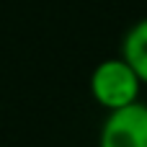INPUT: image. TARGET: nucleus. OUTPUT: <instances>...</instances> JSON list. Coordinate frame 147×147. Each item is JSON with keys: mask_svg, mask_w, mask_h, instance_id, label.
<instances>
[{"mask_svg": "<svg viewBox=\"0 0 147 147\" xmlns=\"http://www.w3.org/2000/svg\"><path fill=\"white\" fill-rule=\"evenodd\" d=\"M140 85H142L140 75L124 57H111L98 62L90 75V93L96 103L103 106L106 111L134 103L140 96Z\"/></svg>", "mask_w": 147, "mask_h": 147, "instance_id": "f257e3e1", "label": "nucleus"}, {"mask_svg": "<svg viewBox=\"0 0 147 147\" xmlns=\"http://www.w3.org/2000/svg\"><path fill=\"white\" fill-rule=\"evenodd\" d=\"M98 147H147V106L134 101L111 109L101 127Z\"/></svg>", "mask_w": 147, "mask_h": 147, "instance_id": "f03ea898", "label": "nucleus"}, {"mask_svg": "<svg viewBox=\"0 0 147 147\" xmlns=\"http://www.w3.org/2000/svg\"><path fill=\"white\" fill-rule=\"evenodd\" d=\"M121 57L134 67L140 80L147 83V18L137 21L121 41Z\"/></svg>", "mask_w": 147, "mask_h": 147, "instance_id": "7ed1b4c3", "label": "nucleus"}]
</instances>
